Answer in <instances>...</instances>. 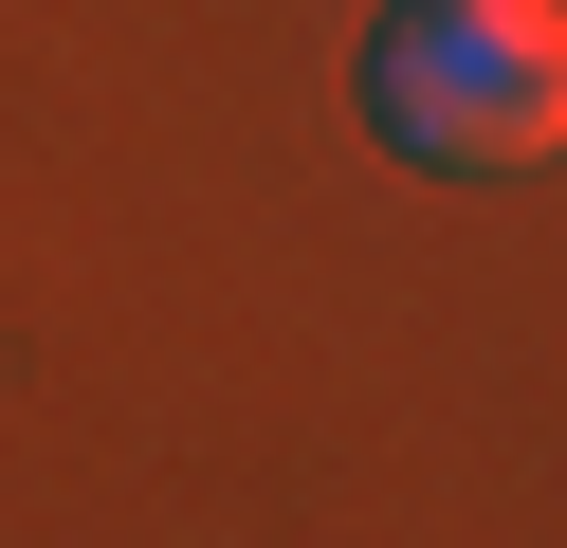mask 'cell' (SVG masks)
Masks as SVG:
<instances>
[{
  "label": "cell",
  "mask_w": 567,
  "mask_h": 548,
  "mask_svg": "<svg viewBox=\"0 0 567 548\" xmlns=\"http://www.w3.org/2000/svg\"><path fill=\"white\" fill-rule=\"evenodd\" d=\"M457 19H494V37H549V19H567V0H457Z\"/></svg>",
  "instance_id": "2"
},
{
  "label": "cell",
  "mask_w": 567,
  "mask_h": 548,
  "mask_svg": "<svg viewBox=\"0 0 567 548\" xmlns=\"http://www.w3.org/2000/svg\"><path fill=\"white\" fill-rule=\"evenodd\" d=\"M367 110H384L403 165H549V146H567V55L457 19V0H421V19H384Z\"/></svg>",
  "instance_id": "1"
}]
</instances>
